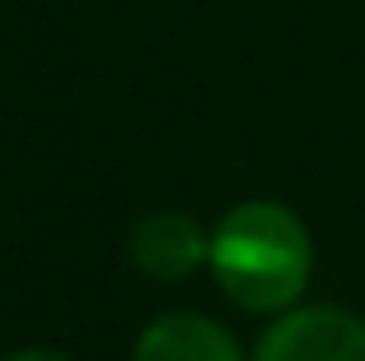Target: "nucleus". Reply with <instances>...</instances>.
Segmentation results:
<instances>
[{"label": "nucleus", "instance_id": "nucleus-3", "mask_svg": "<svg viewBox=\"0 0 365 361\" xmlns=\"http://www.w3.org/2000/svg\"><path fill=\"white\" fill-rule=\"evenodd\" d=\"M134 264L153 278H185L195 273L199 264L208 260V236L190 223L185 213H158V218H143L134 227Z\"/></svg>", "mask_w": 365, "mask_h": 361}, {"label": "nucleus", "instance_id": "nucleus-2", "mask_svg": "<svg viewBox=\"0 0 365 361\" xmlns=\"http://www.w3.org/2000/svg\"><path fill=\"white\" fill-rule=\"evenodd\" d=\"M255 361H365V325L338 306H305L264 334Z\"/></svg>", "mask_w": 365, "mask_h": 361}, {"label": "nucleus", "instance_id": "nucleus-5", "mask_svg": "<svg viewBox=\"0 0 365 361\" xmlns=\"http://www.w3.org/2000/svg\"><path fill=\"white\" fill-rule=\"evenodd\" d=\"M5 361H65L61 352H14V357H5Z\"/></svg>", "mask_w": 365, "mask_h": 361}, {"label": "nucleus", "instance_id": "nucleus-4", "mask_svg": "<svg viewBox=\"0 0 365 361\" xmlns=\"http://www.w3.org/2000/svg\"><path fill=\"white\" fill-rule=\"evenodd\" d=\"M134 361H241L232 334L199 315H162L139 334Z\"/></svg>", "mask_w": 365, "mask_h": 361}, {"label": "nucleus", "instance_id": "nucleus-1", "mask_svg": "<svg viewBox=\"0 0 365 361\" xmlns=\"http://www.w3.org/2000/svg\"><path fill=\"white\" fill-rule=\"evenodd\" d=\"M208 264L236 306L282 310L310 278V236L292 208L255 199L222 218L208 241Z\"/></svg>", "mask_w": 365, "mask_h": 361}]
</instances>
